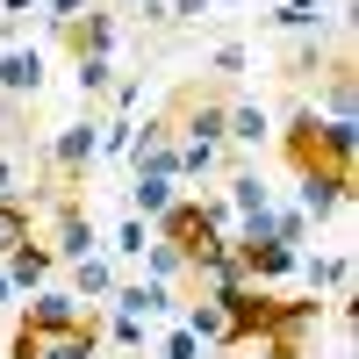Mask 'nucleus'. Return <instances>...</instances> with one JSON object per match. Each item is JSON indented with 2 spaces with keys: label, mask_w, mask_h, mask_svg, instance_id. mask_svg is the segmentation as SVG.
Segmentation results:
<instances>
[{
  "label": "nucleus",
  "mask_w": 359,
  "mask_h": 359,
  "mask_svg": "<svg viewBox=\"0 0 359 359\" xmlns=\"http://www.w3.org/2000/svg\"><path fill=\"white\" fill-rule=\"evenodd\" d=\"M101 309L86 316V323H72V331H22V338H29L36 359H101Z\"/></svg>",
  "instance_id": "nucleus-8"
},
{
  "label": "nucleus",
  "mask_w": 359,
  "mask_h": 359,
  "mask_svg": "<svg viewBox=\"0 0 359 359\" xmlns=\"http://www.w3.org/2000/svg\"><path fill=\"white\" fill-rule=\"evenodd\" d=\"M280 151H287L294 172H323V115H316V108H294V115H287Z\"/></svg>",
  "instance_id": "nucleus-12"
},
{
  "label": "nucleus",
  "mask_w": 359,
  "mask_h": 359,
  "mask_svg": "<svg viewBox=\"0 0 359 359\" xmlns=\"http://www.w3.org/2000/svg\"><path fill=\"white\" fill-rule=\"evenodd\" d=\"M172 201H180V180H165V172H130V216H137V223H158Z\"/></svg>",
  "instance_id": "nucleus-18"
},
{
  "label": "nucleus",
  "mask_w": 359,
  "mask_h": 359,
  "mask_svg": "<svg viewBox=\"0 0 359 359\" xmlns=\"http://www.w3.org/2000/svg\"><path fill=\"white\" fill-rule=\"evenodd\" d=\"M36 8H43V0H36Z\"/></svg>",
  "instance_id": "nucleus-39"
},
{
  "label": "nucleus",
  "mask_w": 359,
  "mask_h": 359,
  "mask_svg": "<svg viewBox=\"0 0 359 359\" xmlns=\"http://www.w3.org/2000/svg\"><path fill=\"white\" fill-rule=\"evenodd\" d=\"M187 280H194L201 294H230V287H245V266H237V252H230V245H216V252L187 259Z\"/></svg>",
  "instance_id": "nucleus-16"
},
{
  "label": "nucleus",
  "mask_w": 359,
  "mask_h": 359,
  "mask_svg": "<svg viewBox=\"0 0 359 359\" xmlns=\"http://www.w3.org/2000/svg\"><path fill=\"white\" fill-rule=\"evenodd\" d=\"M15 302H22V294H15V280L0 273V309H15Z\"/></svg>",
  "instance_id": "nucleus-37"
},
{
  "label": "nucleus",
  "mask_w": 359,
  "mask_h": 359,
  "mask_svg": "<svg viewBox=\"0 0 359 359\" xmlns=\"http://www.w3.org/2000/svg\"><path fill=\"white\" fill-rule=\"evenodd\" d=\"M72 79H79V101L115 94V57H72Z\"/></svg>",
  "instance_id": "nucleus-25"
},
{
  "label": "nucleus",
  "mask_w": 359,
  "mask_h": 359,
  "mask_svg": "<svg viewBox=\"0 0 359 359\" xmlns=\"http://www.w3.org/2000/svg\"><path fill=\"white\" fill-rule=\"evenodd\" d=\"M144 245H151V230H144L137 216H123V223H115V245H108V259H144Z\"/></svg>",
  "instance_id": "nucleus-29"
},
{
  "label": "nucleus",
  "mask_w": 359,
  "mask_h": 359,
  "mask_svg": "<svg viewBox=\"0 0 359 359\" xmlns=\"http://www.w3.org/2000/svg\"><path fill=\"white\" fill-rule=\"evenodd\" d=\"M101 302H79V294L72 287H36V294H29V302H22V331H72V323H86V316H94Z\"/></svg>",
  "instance_id": "nucleus-6"
},
{
  "label": "nucleus",
  "mask_w": 359,
  "mask_h": 359,
  "mask_svg": "<svg viewBox=\"0 0 359 359\" xmlns=\"http://www.w3.org/2000/svg\"><path fill=\"white\" fill-rule=\"evenodd\" d=\"M316 323H323V294H309V302H280L273 323L259 331V352H266V359H309Z\"/></svg>",
  "instance_id": "nucleus-1"
},
{
  "label": "nucleus",
  "mask_w": 359,
  "mask_h": 359,
  "mask_svg": "<svg viewBox=\"0 0 359 359\" xmlns=\"http://www.w3.org/2000/svg\"><path fill=\"white\" fill-rule=\"evenodd\" d=\"M345 201H352V180H338V172H294V208H302L309 223H331Z\"/></svg>",
  "instance_id": "nucleus-11"
},
{
  "label": "nucleus",
  "mask_w": 359,
  "mask_h": 359,
  "mask_svg": "<svg viewBox=\"0 0 359 359\" xmlns=\"http://www.w3.org/2000/svg\"><path fill=\"white\" fill-rule=\"evenodd\" d=\"M158 359H201V345L187 338V323H172V331H165V345H158Z\"/></svg>",
  "instance_id": "nucleus-32"
},
{
  "label": "nucleus",
  "mask_w": 359,
  "mask_h": 359,
  "mask_svg": "<svg viewBox=\"0 0 359 359\" xmlns=\"http://www.w3.org/2000/svg\"><path fill=\"white\" fill-rule=\"evenodd\" d=\"M86 8H94V0H43L36 15H43V29H50V36H57V29H65V22H79Z\"/></svg>",
  "instance_id": "nucleus-31"
},
{
  "label": "nucleus",
  "mask_w": 359,
  "mask_h": 359,
  "mask_svg": "<svg viewBox=\"0 0 359 359\" xmlns=\"http://www.w3.org/2000/svg\"><path fill=\"white\" fill-rule=\"evenodd\" d=\"M165 8H172V22H208L216 0H165Z\"/></svg>",
  "instance_id": "nucleus-33"
},
{
  "label": "nucleus",
  "mask_w": 359,
  "mask_h": 359,
  "mask_svg": "<svg viewBox=\"0 0 359 359\" xmlns=\"http://www.w3.org/2000/svg\"><path fill=\"white\" fill-rule=\"evenodd\" d=\"M216 8H245V0H216Z\"/></svg>",
  "instance_id": "nucleus-38"
},
{
  "label": "nucleus",
  "mask_w": 359,
  "mask_h": 359,
  "mask_svg": "<svg viewBox=\"0 0 359 359\" xmlns=\"http://www.w3.org/2000/svg\"><path fill=\"white\" fill-rule=\"evenodd\" d=\"M115 280H123V273H115V259H108V252L72 259V294H79V302H108V294H115Z\"/></svg>",
  "instance_id": "nucleus-21"
},
{
  "label": "nucleus",
  "mask_w": 359,
  "mask_h": 359,
  "mask_svg": "<svg viewBox=\"0 0 359 359\" xmlns=\"http://www.w3.org/2000/svg\"><path fill=\"white\" fill-rule=\"evenodd\" d=\"M0 29H8V22H0ZM43 94V43H22L15 36V29H8V36H0V101H36Z\"/></svg>",
  "instance_id": "nucleus-4"
},
{
  "label": "nucleus",
  "mask_w": 359,
  "mask_h": 359,
  "mask_svg": "<svg viewBox=\"0 0 359 359\" xmlns=\"http://www.w3.org/2000/svg\"><path fill=\"white\" fill-rule=\"evenodd\" d=\"M223 165H230V144H187L180 137V165H172L180 180H216Z\"/></svg>",
  "instance_id": "nucleus-22"
},
{
  "label": "nucleus",
  "mask_w": 359,
  "mask_h": 359,
  "mask_svg": "<svg viewBox=\"0 0 359 359\" xmlns=\"http://www.w3.org/2000/svg\"><path fill=\"white\" fill-rule=\"evenodd\" d=\"M323 22H331V0H280V8H273L280 36H302V29H323Z\"/></svg>",
  "instance_id": "nucleus-24"
},
{
  "label": "nucleus",
  "mask_w": 359,
  "mask_h": 359,
  "mask_svg": "<svg viewBox=\"0 0 359 359\" xmlns=\"http://www.w3.org/2000/svg\"><path fill=\"white\" fill-rule=\"evenodd\" d=\"M331 43H323V29H302V36H287V50H280V72L287 79H323V65H331Z\"/></svg>",
  "instance_id": "nucleus-17"
},
{
  "label": "nucleus",
  "mask_w": 359,
  "mask_h": 359,
  "mask_svg": "<svg viewBox=\"0 0 359 359\" xmlns=\"http://www.w3.org/2000/svg\"><path fill=\"white\" fill-rule=\"evenodd\" d=\"M22 15H36V0H0V22H8V29H15Z\"/></svg>",
  "instance_id": "nucleus-36"
},
{
  "label": "nucleus",
  "mask_w": 359,
  "mask_h": 359,
  "mask_svg": "<svg viewBox=\"0 0 359 359\" xmlns=\"http://www.w3.org/2000/svg\"><path fill=\"white\" fill-rule=\"evenodd\" d=\"M50 259L57 266H72V259H86V252H101V230H94V216H86V201L79 194H50Z\"/></svg>",
  "instance_id": "nucleus-2"
},
{
  "label": "nucleus",
  "mask_w": 359,
  "mask_h": 359,
  "mask_svg": "<svg viewBox=\"0 0 359 359\" xmlns=\"http://www.w3.org/2000/svg\"><path fill=\"white\" fill-rule=\"evenodd\" d=\"M223 302V316H230V345L245 352V345H259V331L273 323V309H280V287H259V280H245V287H230V294H216Z\"/></svg>",
  "instance_id": "nucleus-5"
},
{
  "label": "nucleus",
  "mask_w": 359,
  "mask_h": 359,
  "mask_svg": "<svg viewBox=\"0 0 359 359\" xmlns=\"http://www.w3.org/2000/svg\"><path fill=\"white\" fill-rule=\"evenodd\" d=\"M15 194H22V165L0 151V201H15Z\"/></svg>",
  "instance_id": "nucleus-35"
},
{
  "label": "nucleus",
  "mask_w": 359,
  "mask_h": 359,
  "mask_svg": "<svg viewBox=\"0 0 359 359\" xmlns=\"http://www.w3.org/2000/svg\"><path fill=\"white\" fill-rule=\"evenodd\" d=\"M57 43H65L72 57H115V43H123V22H115L101 0H94V8H86L79 22H65V29H57Z\"/></svg>",
  "instance_id": "nucleus-7"
},
{
  "label": "nucleus",
  "mask_w": 359,
  "mask_h": 359,
  "mask_svg": "<svg viewBox=\"0 0 359 359\" xmlns=\"http://www.w3.org/2000/svg\"><path fill=\"white\" fill-rule=\"evenodd\" d=\"M94 158H101V123L86 115V123H65L50 137V172H57V194H72L86 172H94Z\"/></svg>",
  "instance_id": "nucleus-3"
},
{
  "label": "nucleus",
  "mask_w": 359,
  "mask_h": 359,
  "mask_svg": "<svg viewBox=\"0 0 359 359\" xmlns=\"http://www.w3.org/2000/svg\"><path fill=\"white\" fill-rule=\"evenodd\" d=\"M108 338L123 345V352H144V345H151V323H144V316H123V309H115V316H108Z\"/></svg>",
  "instance_id": "nucleus-28"
},
{
  "label": "nucleus",
  "mask_w": 359,
  "mask_h": 359,
  "mask_svg": "<svg viewBox=\"0 0 359 359\" xmlns=\"http://www.w3.org/2000/svg\"><path fill=\"white\" fill-rule=\"evenodd\" d=\"M294 273L309 280V294L345 302V294H352V252H302V259H294Z\"/></svg>",
  "instance_id": "nucleus-14"
},
{
  "label": "nucleus",
  "mask_w": 359,
  "mask_h": 359,
  "mask_svg": "<svg viewBox=\"0 0 359 359\" xmlns=\"http://www.w3.org/2000/svg\"><path fill=\"white\" fill-rule=\"evenodd\" d=\"M29 237H36V208H29V194L0 201V259H8L15 245H29Z\"/></svg>",
  "instance_id": "nucleus-23"
},
{
  "label": "nucleus",
  "mask_w": 359,
  "mask_h": 359,
  "mask_svg": "<svg viewBox=\"0 0 359 359\" xmlns=\"http://www.w3.org/2000/svg\"><path fill=\"white\" fill-rule=\"evenodd\" d=\"M108 309H123V316H144V323H165V316H180V294H172L165 280H115Z\"/></svg>",
  "instance_id": "nucleus-10"
},
{
  "label": "nucleus",
  "mask_w": 359,
  "mask_h": 359,
  "mask_svg": "<svg viewBox=\"0 0 359 359\" xmlns=\"http://www.w3.org/2000/svg\"><path fill=\"white\" fill-rule=\"evenodd\" d=\"M266 137H273V115H266L259 101H230V115H223V144H237V151H259Z\"/></svg>",
  "instance_id": "nucleus-20"
},
{
  "label": "nucleus",
  "mask_w": 359,
  "mask_h": 359,
  "mask_svg": "<svg viewBox=\"0 0 359 359\" xmlns=\"http://www.w3.org/2000/svg\"><path fill=\"white\" fill-rule=\"evenodd\" d=\"M352 101H359V79H352V57L338 50L331 57V65H323V123H359V115H352Z\"/></svg>",
  "instance_id": "nucleus-15"
},
{
  "label": "nucleus",
  "mask_w": 359,
  "mask_h": 359,
  "mask_svg": "<svg viewBox=\"0 0 359 359\" xmlns=\"http://www.w3.org/2000/svg\"><path fill=\"white\" fill-rule=\"evenodd\" d=\"M172 165H180V137H172V123H165V115L137 123V137H130V172H165V180H180Z\"/></svg>",
  "instance_id": "nucleus-9"
},
{
  "label": "nucleus",
  "mask_w": 359,
  "mask_h": 359,
  "mask_svg": "<svg viewBox=\"0 0 359 359\" xmlns=\"http://www.w3.org/2000/svg\"><path fill=\"white\" fill-rule=\"evenodd\" d=\"M245 65H252V50L237 43V36H223L216 50H208V72H216V79H245Z\"/></svg>",
  "instance_id": "nucleus-27"
},
{
  "label": "nucleus",
  "mask_w": 359,
  "mask_h": 359,
  "mask_svg": "<svg viewBox=\"0 0 359 359\" xmlns=\"http://www.w3.org/2000/svg\"><path fill=\"white\" fill-rule=\"evenodd\" d=\"M0 273L15 280V294H36V287H50V280H57V259H50L43 237H29V245H15L8 259H0Z\"/></svg>",
  "instance_id": "nucleus-13"
},
{
  "label": "nucleus",
  "mask_w": 359,
  "mask_h": 359,
  "mask_svg": "<svg viewBox=\"0 0 359 359\" xmlns=\"http://www.w3.org/2000/svg\"><path fill=\"white\" fill-rule=\"evenodd\" d=\"M130 137H137L130 115H108V123H101V158H130Z\"/></svg>",
  "instance_id": "nucleus-30"
},
{
  "label": "nucleus",
  "mask_w": 359,
  "mask_h": 359,
  "mask_svg": "<svg viewBox=\"0 0 359 359\" xmlns=\"http://www.w3.org/2000/svg\"><path fill=\"white\" fill-rule=\"evenodd\" d=\"M144 280H165V287H180V280H187V259H180L172 245H158V237H151V245H144Z\"/></svg>",
  "instance_id": "nucleus-26"
},
{
  "label": "nucleus",
  "mask_w": 359,
  "mask_h": 359,
  "mask_svg": "<svg viewBox=\"0 0 359 359\" xmlns=\"http://www.w3.org/2000/svg\"><path fill=\"white\" fill-rule=\"evenodd\" d=\"M137 22L144 29H172V8H165V0H137Z\"/></svg>",
  "instance_id": "nucleus-34"
},
{
  "label": "nucleus",
  "mask_w": 359,
  "mask_h": 359,
  "mask_svg": "<svg viewBox=\"0 0 359 359\" xmlns=\"http://www.w3.org/2000/svg\"><path fill=\"white\" fill-rule=\"evenodd\" d=\"M223 208H230L237 223H252V216H266V208H273V187H266V180L245 165V172H230V180H223Z\"/></svg>",
  "instance_id": "nucleus-19"
}]
</instances>
